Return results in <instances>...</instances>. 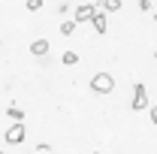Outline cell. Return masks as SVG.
Listing matches in <instances>:
<instances>
[{"label":"cell","mask_w":157,"mask_h":154,"mask_svg":"<svg viewBox=\"0 0 157 154\" xmlns=\"http://www.w3.org/2000/svg\"><path fill=\"white\" fill-rule=\"evenodd\" d=\"M91 12H94V3H82L76 9V15H73V21L76 24H82V21H91Z\"/></svg>","instance_id":"5b68a950"},{"label":"cell","mask_w":157,"mask_h":154,"mask_svg":"<svg viewBox=\"0 0 157 154\" xmlns=\"http://www.w3.org/2000/svg\"><path fill=\"white\" fill-rule=\"evenodd\" d=\"M27 9H30V12H36V9H42V0H27Z\"/></svg>","instance_id":"8fae6325"},{"label":"cell","mask_w":157,"mask_h":154,"mask_svg":"<svg viewBox=\"0 0 157 154\" xmlns=\"http://www.w3.org/2000/svg\"><path fill=\"white\" fill-rule=\"evenodd\" d=\"M30 55H33V58L48 55V39H33V42H30Z\"/></svg>","instance_id":"8992f818"},{"label":"cell","mask_w":157,"mask_h":154,"mask_svg":"<svg viewBox=\"0 0 157 154\" xmlns=\"http://www.w3.org/2000/svg\"><path fill=\"white\" fill-rule=\"evenodd\" d=\"M6 112H9V118H15V121H24V109H18V106H9Z\"/></svg>","instance_id":"30bf717a"},{"label":"cell","mask_w":157,"mask_h":154,"mask_svg":"<svg viewBox=\"0 0 157 154\" xmlns=\"http://www.w3.org/2000/svg\"><path fill=\"white\" fill-rule=\"evenodd\" d=\"M24 136H27V127H24L21 121H15V124L6 130V145H21V142H24Z\"/></svg>","instance_id":"3957f363"},{"label":"cell","mask_w":157,"mask_h":154,"mask_svg":"<svg viewBox=\"0 0 157 154\" xmlns=\"http://www.w3.org/2000/svg\"><path fill=\"white\" fill-rule=\"evenodd\" d=\"M130 109H133V112L148 109V94H145V85H142V82L133 85V103H130Z\"/></svg>","instance_id":"7a4b0ae2"},{"label":"cell","mask_w":157,"mask_h":154,"mask_svg":"<svg viewBox=\"0 0 157 154\" xmlns=\"http://www.w3.org/2000/svg\"><path fill=\"white\" fill-rule=\"evenodd\" d=\"M154 21H157V9H154Z\"/></svg>","instance_id":"4fadbf2b"},{"label":"cell","mask_w":157,"mask_h":154,"mask_svg":"<svg viewBox=\"0 0 157 154\" xmlns=\"http://www.w3.org/2000/svg\"><path fill=\"white\" fill-rule=\"evenodd\" d=\"M76 21H63V24H60V33H63V37H73V33H76Z\"/></svg>","instance_id":"9c48e42d"},{"label":"cell","mask_w":157,"mask_h":154,"mask_svg":"<svg viewBox=\"0 0 157 154\" xmlns=\"http://www.w3.org/2000/svg\"><path fill=\"white\" fill-rule=\"evenodd\" d=\"M91 91L94 94H112L115 91V79L109 76V73H97V76L91 79Z\"/></svg>","instance_id":"6da1fadb"},{"label":"cell","mask_w":157,"mask_h":154,"mask_svg":"<svg viewBox=\"0 0 157 154\" xmlns=\"http://www.w3.org/2000/svg\"><path fill=\"white\" fill-rule=\"evenodd\" d=\"M91 24H94V30H97V33H106V27H109V21H106V12H103V6H100V3H94Z\"/></svg>","instance_id":"277c9868"},{"label":"cell","mask_w":157,"mask_h":154,"mask_svg":"<svg viewBox=\"0 0 157 154\" xmlns=\"http://www.w3.org/2000/svg\"><path fill=\"white\" fill-rule=\"evenodd\" d=\"M151 124H157V106H151Z\"/></svg>","instance_id":"7c38bea8"},{"label":"cell","mask_w":157,"mask_h":154,"mask_svg":"<svg viewBox=\"0 0 157 154\" xmlns=\"http://www.w3.org/2000/svg\"><path fill=\"white\" fill-rule=\"evenodd\" d=\"M60 64H63V67H76V64H78V52H63Z\"/></svg>","instance_id":"52a82bcc"},{"label":"cell","mask_w":157,"mask_h":154,"mask_svg":"<svg viewBox=\"0 0 157 154\" xmlns=\"http://www.w3.org/2000/svg\"><path fill=\"white\" fill-rule=\"evenodd\" d=\"M100 6H103L106 12H118V9H121V0H100Z\"/></svg>","instance_id":"ba28073f"}]
</instances>
